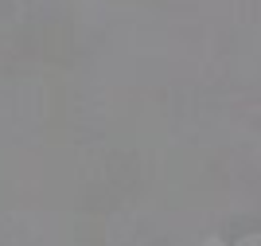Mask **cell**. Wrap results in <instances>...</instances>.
<instances>
[{
    "mask_svg": "<svg viewBox=\"0 0 261 246\" xmlns=\"http://www.w3.org/2000/svg\"><path fill=\"white\" fill-rule=\"evenodd\" d=\"M203 246H226V242H222L218 235H211V238H203Z\"/></svg>",
    "mask_w": 261,
    "mask_h": 246,
    "instance_id": "obj_1",
    "label": "cell"
}]
</instances>
